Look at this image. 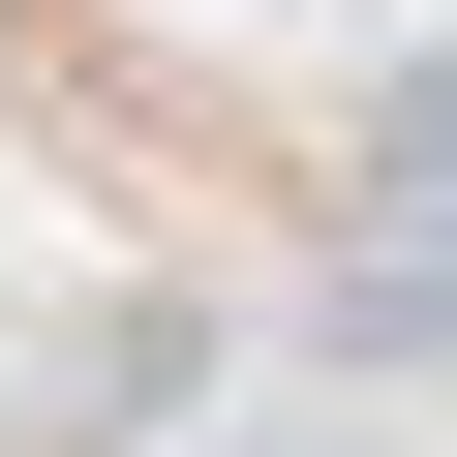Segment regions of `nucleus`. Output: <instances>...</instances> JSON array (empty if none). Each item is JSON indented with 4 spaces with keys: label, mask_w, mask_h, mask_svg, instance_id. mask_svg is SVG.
<instances>
[{
    "label": "nucleus",
    "mask_w": 457,
    "mask_h": 457,
    "mask_svg": "<svg viewBox=\"0 0 457 457\" xmlns=\"http://www.w3.org/2000/svg\"><path fill=\"white\" fill-rule=\"evenodd\" d=\"M245 457H275V427H245Z\"/></svg>",
    "instance_id": "obj_2"
},
{
    "label": "nucleus",
    "mask_w": 457,
    "mask_h": 457,
    "mask_svg": "<svg viewBox=\"0 0 457 457\" xmlns=\"http://www.w3.org/2000/svg\"><path fill=\"white\" fill-rule=\"evenodd\" d=\"M366 213H427V245H457V62H396V92H366Z\"/></svg>",
    "instance_id": "obj_1"
}]
</instances>
